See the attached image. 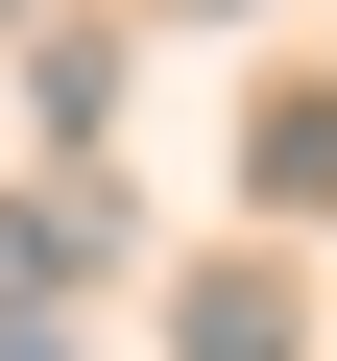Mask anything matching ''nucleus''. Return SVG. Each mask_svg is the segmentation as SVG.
Wrapping results in <instances>:
<instances>
[{
    "label": "nucleus",
    "instance_id": "1",
    "mask_svg": "<svg viewBox=\"0 0 337 361\" xmlns=\"http://www.w3.org/2000/svg\"><path fill=\"white\" fill-rule=\"evenodd\" d=\"M241 169H265L289 217H313V193H337V97H265V145H241Z\"/></svg>",
    "mask_w": 337,
    "mask_h": 361
},
{
    "label": "nucleus",
    "instance_id": "2",
    "mask_svg": "<svg viewBox=\"0 0 337 361\" xmlns=\"http://www.w3.org/2000/svg\"><path fill=\"white\" fill-rule=\"evenodd\" d=\"M193 361H289V289H265V265H217V289H193Z\"/></svg>",
    "mask_w": 337,
    "mask_h": 361
},
{
    "label": "nucleus",
    "instance_id": "3",
    "mask_svg": "<svg viewBox=\"0 0 337 361\" xmlns=\"http://www.w3.org/2000/svg\"><path fill=\"white\" fill-rule=\"evenodd\" d=\"M0 25H25V0H0Z\"/></svg>",
    "mask_w": 337,
    "mask_h": 361
},
{
    "label": "nucleus",
    "instance_id": "4",
    "mask_svg": "<svg viewBox=\"0 0 337 361\" xmlns=\"http://www.w3.org/2000/svg\"><path fill=\"white\" fill-rule=\"evenodd\" d=\"M193 25H217V0H193Z\"/></svg>",
    "mask_w": 337,
    "mask_h": 361
}]
</instances>
